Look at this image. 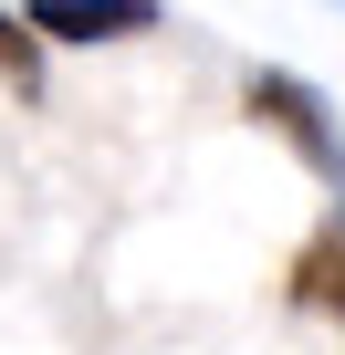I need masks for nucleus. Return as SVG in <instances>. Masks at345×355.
<instances>
[{
    "mask_svg": "<svg viewBox=\"0 0 345 355\" xmlns=\"http://www.w3.org/2000/svg\"><path fill=\"white\" fill-rule=\"evenodd\" d=\"M42 53H53V42H42L22 11H0V84H11V94H42Z\"/></svg>",
    "mask_w": 345,
    "mask_h": 355,
    "instance_id": "nucleus-4",
    "label": "nucleus"
},
{
    "mask_svg": "<svg viewBox=\"0 0 345 355\" xmlns=\"http://www.w3.org/2000/svg\"><path fill=\"white\" fill-rule=\"evenodd\" d=\"M241 115L262 125V136H283L314 178H324V189L345 199V125H335V105L303 84V73H283V63H251L241 73Z\"/></svg>",
    "mask_w": 345,
    "mask_h": 355,
    "instance_id": "nucleus-1",
    "label": "nucleus"
},
{
    "mask_svg": "<svg viewBox=\"0 0 345 355\" xmlns=\"http://www.w3.org/2000/svg\"><path fill=\"white\" fill-rule=\"evenodd\" d=\"M22 21H32L42 42H136V32H157L167 11H157V0H22Z\"/></svg>",
    "mask_w": 345,
    "mask_h": 355,
    "instance_id": "nucleus-2",
    "label": "nucleus"
},
{
    "mask_svg": "<svg viewBox=\"0 0 345 355\" xmlns=\"http://www.w3.org/2000/svg\"><path fill=\"white\" fill-rule=\"evenodd\" d=\"M293 303L303 313H345V209L314 230V251L293 261Z\"/></svg>",
    "mask_w": 345,
    "mask_h": 355,
    "instance_id": "nucleus-3",
    "label": "nucleus"
}]
</instances>
